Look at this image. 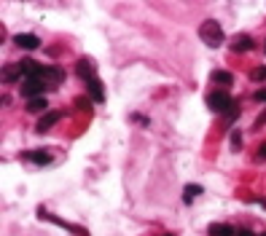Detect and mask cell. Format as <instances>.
<instances>
[{
  "instance_id": "obj_1",
  "label": "cell",
  "mask_w": 266,
  "mask_h": 236,
  "mask_svg": "<svg viewBox=\"0 0 266 236\" xmlns=\"http://www.w3.org/2000/svg\"><path fill=\"white\" fill-rule=\"evenodd\" d=\"M199 38L210 46V49H218L223 43V27L215 22V19H207V22L199 27Z\"/></svg>"
},
{
  "instance_id": "obj_2",
  "label": "cell",
  "mask_w": 266,
  "mask_h": 236,
  "mask_svg": "<svg viewBox=\"0 0 266 236\" xmlns=\"http://www.w3.org/2000/svg\"><path fill=\"white\" fill-rule=\"evenodd\" d=\"M207 108L215 110V113H223V110L234 108V102H231V97L226 94V91H210L207 94Z\"/></svg>"
},
{
  "instance_id": "obj_3",
  "label": "cell",
  "mask_w": 266,
  "mask_h": 236,
  "mask_svg": "<svg viewBox=\"0 0 266 236\" xmlns=\"http://www.w3.org/2000/svg\"><path fill=\"white\" fill-rule=\"evenodd\" d=\"M46 89H49V86H46L41 78H24V83H22V94L27 97V100H35V97H41Z\"/></svg>"
},
{
  "instance_id": "obj_4",
  "label": "cell",
  "mask_w": 266,
  "mask_h": 236,
  "mask_svg": "<svg viewBox=\"0 0 266 236\" xmlns=\"http://www.w3.org/2000/svg\"><path fill=\"white\" fill-rule=\"evenodd\" d=\"M19 70H22L24 78H38V75H41V70H43V64L27 57V59H22V62H19Z\"/></svg>"
},
{
  "instance_id": "obj_5",
  "label": "cell",
  "mask_w": 266,
  "mask_h": 236,
  "mask_svg": "<svg viewBox=\"0 0 266 236\" xmlns=\"http://www.w3.org/2000/svg\"><path fill=\"white\" fill-rule=\"evenodd\" d=\"M14 43L19 49H27V51H35L38 46H41V41H38L32 32H19V35H14Z\"/></svg>"
},
{
  "instance_id": "obj_6",
  "label": "cell",
  "mask_w": 266,
  "mask_h": 236,
  "mask_svg": "<svg viewBox=\"0 0 266 236\" xmlns=\"http://www.w3.org/2000/svg\"><path fill=\"white\" fill-rule=\"evenodd\" d=\"M38 78H41L46 86H49V83H62L65 73L59 67H46V64H43V70H41V75H38Z\"/></svg>"
},
{
  "instance_id": "obj_7",
  "label": "cell",
  "mask_w": 266,
  "mask_h": 236,
  "mask_svg": "<svg viewBox=\"0 0 266 236\" xmlns=\"http://www.w3.org/2000/svg\"><path fill=\"white\" fill-rule=\"evenodd\" d=\"M57 121H59V113H54V110H51V113H43V116H41V121H38V126H35V129H38L41 134H46Z\"/></svg>"
},
{
  "instance_id": "obj_8",
  "label": "cell",
  "mask_w": 266,
  "mask_h": 236,
  "mask_svg": "<svg viewBox=\"0 0 266 236\" xmlns=\"http://www.w3.org/2000/svg\"><path fill=\"white\" fill-rule=\"evenodd\" d=\"M76 73L81 75L86 83L94 81V70H91V62H89V59H81V62H76Z\"/></svg>"
},
{
  "instance_id": "obj_9",
  "label": "cell",
  "mask_w": 266,
  "mask_h": 236,
  "mask_svg": "<svg viewBox=\"0 0 266 236\" xmlns=\"http://www.w3.org/2000/svg\"><path fill=\"white\" fill-rule=\"evenodd\" d=\"M250 49H253V38H250V35H237L234 43H231V51H237V54L250 51Z\"/></svg>"
},
{
  "instance_id": "obj_10",
  "label": "cell",
  "mask_w": 266,
  "mask_h": 236,
  "mask_svg": "<svg viewBox=\"0 0 266 236\" xmlns=\"http://www.w3.org/2000/svg\"><path fill=\"white\" fill-rule=\"evenodd\" d=\"M210 236H237V231L226 223H212L210 226Z\"/></svg>"
},
{
  "instance_id": "obj_11",
  "label": "cell",
  "mask_w": 266,
  "mask_h": 236,
  "mask_svg": "<svg viewBox=\"0 0 266 236\" xmlns=\"http://www.w3.org/2000/svg\"><path fill=\"white\" fill-rule=\"evenodd\" d=\"M212 83H221V86H231V83H234V75L226 73V70H215V73H212Z\"/></svg>"
},
{
  "instance_id": "obj_12",
  "label": "cell",
  "mask_w": 266,
  "mask_h": 236,
  "mask_svg": "<svg viewBox=\"0 0 266 236\" xmlns=\"http://www.w3.org/2000/svg\"><path fill=\"white\" fill-rule=\"evenodd\" d=\"M86 86H89V94H91V97H94V100H97V102H102V100H105V91H102V83H99V81H97V78H94V81H89V83H86Z\"/></svg>"
},
{
  "instance_id": "obj_13",
  "label": "cell",
  "mask_w": 266,
  "mask_h": 236,
  "mask_svg": "<svg viewBox=\"0 0 266 236\" xmlns=\"http://www.w3.org/2000/svg\"><path fill=\"white\" fill-rule=\"evenodd\" d=\"M24 159H27V161H35V164H49L51 156L43 153V150H30V153H24Z\"/></svg>"
},
{
  "instance_id": "obj_14",
  "label": "cell",
  "mask_w": 266,
  "mask_h": 236,
  "mask_svg": "<svg viewBox=\"0 0 266 236\" xmlns=\"http://www.w3.org/2000/svg\"><path fill=\"white\" fill-rule=\"evenodd\" d=\"M46 108H49V105H46V100H43V97H35V100H27V110H30V113H43Z\"/></svg>"
},
{
  "instance_id": "obj_15",
  "label": "cell",
  "mask_w": 266,
  "mask_h": 236,
  "mask_svg": "<svg viewBox=\"0 0 266 236\" xmlns=\"http://www.w3.org/2000/svg\"><path fill=\"white\" fill-rule=\"evenodd\" d=\"M19 75H22V70H19V64H16V67H5V70H3V83H11V81H16Z\"/></svg>"
},
{
  "instance_id": "obj_16",
  "label": "cell",
  "mask_w": 266,
  "mask_h": 236,
  "mask_svg": "<svg viewBox=\"0 0 266 236\" xmlns=\"http://www.w3.org/2000/svg\"><path fill=\"white\" fill-rule=\"evenodd\" d=\"M199 193H202V188H199V185H185V201L196 199Z\"/></svg>"
},
{
  "instance_id": "obj_17",
  "label": "cell",
  "mask_w": 266,
  "mask_h": 236,
  "mask_svg": "<svg viewBox=\"0 0 266 236\" xmlns=\"http://www.w3.org/2000/svg\"><path fill=\"white\" fill-rule=\"evenodd\" d=\"M239 142H242V134H239L237 129H234V132H231V148L239 150Z\"/></svg>"
},
{
  "instance_id": "obj_18",
  "label": "cell",
  "mask_w": 266,
  "mask_h": 236,
  "mask_svg": "<svg viewBox=\"0 0 266 236\" xmlns=\"http://www.w3.org/2000/svg\"><path fill=\"white\" fill-rule=\"evenodd\" d=\"M253 81H264V78H266V67H258V70H253Z\"/></svg>"
},
{
  "instance_id": "obj_19",
  "label": "cell",
  "mask_w": 266,
  "mask_h": 236,
  "mask_svg": "<svg viewBox=\"0 0 266 236\" xmlns=\"http://www.w3.org/2000/svg\"><path fill=\"white\" fill-rule=\"evenodd\" d=\"M256 100H258V102H266V89H258V91H256Z\"/></svg>"
},
{
  "instance_id": "obj_20",
  "label": "cell",
  "mask_w": 266,
  "mask_h": 236,
  "mask_svg": "<svg viewBox=\"0 0 266 236\" xmlns=\"http://www.w3.org/2000/svg\"><path fill=\"white\" fill-rule=\"evenodd\" d=\"M256 159H258V161H264V159H266V142H264L261 148H258V156H256Z\"/></svg>"
},
{
  "instance_id": "obj_21",
  "label": "cell",
  "mask_w": 266,
  "mask_h": 236,
  "mask_svg": "<svg viewBox=\"0 0 266 236\" xmlns=\"http://www.w3.org/2000/svg\"><path fill=\"white\" fill-rule=\"evenodd\" d=\"M264 123H266V110H264V113H261V116H258V121H256V129H261V126H264Z\"/></svg>"
},
{
  "instance_id": "obj_22",
  "label": "cell",
  "mask_w": 266,
  "mask_h": 236,
  "mask_svg": "<svg viewBox=\"0 0 266 236\" xmlns=\"http://www.w3.org/2000/svg\"><path fill=\"white\" fill-rule=\"evenodd\" d=\"M237 236H258V234H253L250 228H239V231H237Z\"/></svg>"
},
{
  "instance_id": "obj_23",
  "label": "cell",
  "mask_w": 266,
  "mask_h": 236,
  "mask_svg": "<svg viewBox=\"0 0 266 236\" xmlns=\"http://www.w3.org/2000/svg\"><path fill=\"white\" fill-rule=\"evenodd\" d=\"M76 108H84L86 110V108H89V100H76Z\"/></svg>"
},
{
  "instance_id": "obj_24",
  "label": "cell",
  "mask_w": 266,
  "mask_h": 236,
  "mask_svg": "<svg viewBox=\"0 0 266 236\" xmlns=\"http://www.w3.org/2000/svg\"><path fill=\"white\" fill-rule=\"evenodd\" d=\"M258 236H266V231H264V234H258Z\"/></svg>"
},
{
  "instance_id": "obj_25",
  "label": "cell",
  "mask_w": 266,
  "mask_h": 236,
  "mask_svg": "<svg viewBox=\"0 0 266 236\" xmlns=\"http://www.w3.org/2000/svg\"><path fill=\"white\" fill-rule=\"evenodd\" d=\"M164 236H172V234H164Z\"/></svg>"
}]
</instances>
